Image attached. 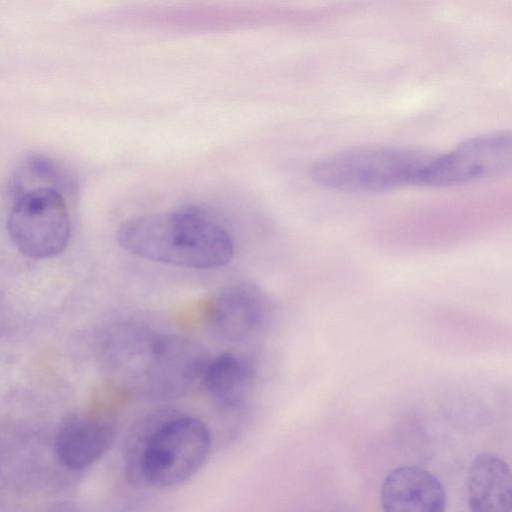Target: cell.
I'll return each instance as SVG.
<instances>
[{
  "label": "cell",
  "mask_w": 512,
  "mask_h": 512,
  "mask_svg": "<svg viewBox=\"0 0 512 512\" xmlns=\"http://www.w3.org/2000/svg\"><path fill=\"white\" fill-rule=\"evenodd\" d=\"M106 349L116 383L150 400L185 395L202 380L208 363L192 340L132 323L116 329Z\"/></svg>",
  "instance_id": "obj_1"
},
{
  "label": "cell",
  "mask_w": 512,
  "mask_h": 512,
  "mask_svg": "<svg viewBox=\"0 0 512 512\" xmlns=\"http://www.w3.org/2000/svg\"><path fill=\"white\" fill-rule=\"evenodd\" d=\"M208 427L171 409L148 414L131 429L123 453L124 472L134 485L177 486L194 476L211 450Z\"/></svg>",
  "instance_id": "obj_2"
},
{
  "label": "cell",
  "mask_w": 512,
  "mask_h": 512,
  "mask_svg": "<svg viewBox=\"0 0 512 512\" xmlns=\"http://www.w3.org/2000/svg\"><path fill=\"white\" fill-rule=\"evenodd\" d=\"M117 239L134 255L184 268L221 267L234 255L229 233L193 206L131 218L119 227Z\"/></svg>",
  "instance_id": "obj_3"
},
{
  "label": "cell",
  "mask_w": 512,
  "mask_h": 512,
  "mask_svg": "<svg viewBox=\"0 0 512 512\" xmlns=\"http://www.w3.org/2000/svg\"><path fill=\"white\" fill-rule=\"evenodd\" d=\"M435 155L400 147L351 149L315 163L311 176L327 188L354 192L423 185L425 173Z\"/></svg>",
  "instance_id": "obj_4"
},
{
  "label": "cell",
  "mask_w": 512,
  "mask_h": 512,
  "mask_svg": "<svg viewBox=\"0 0 512 512\" xmlns=\"http://www.w3.org/2000/svg\"><path fill=\"white\" fill-rule=\"evenodd\" d=\"M7 228L26 257L46 259L65 249L70 238L68 208L59 191L39 189L15 198Z\"/></svg>",
  "instance_id": "obj_5"
},
{
  "label": "cell",
  "mask_w": 512,
  "mask_h": 512,
  "mask_svg": "<svg viewBox=\"0 0 512 512\" xmlns=\"http://www.w3.org/2000/svg\"><path fill=\"white\" fill-rule=\"evenodd\" d=\"M511 163V133H486L462 142L446 154H436L423 185L451 186L500 176L510 171Z\"/></svg>",
  "instance_id": "obj_6"
},
{
  "label": "cell",
  "mask_w": 512,
  "mask_h": 512,
  "mask_svg": "<svg viewBox=\"0 0 512 512\" xmlns=\"http://www.w3.org/2000/svg\"><path fill=\"white\" fill-rule=\"evenodd\" d=\"M268 313L267 296L249 282H235L222 287L206 307V319L211 330L230 342L243 341L259 331Z\"/></svg>",
  "instance_id": "obj_7"
},
{
  "label": "cell",
  "mask_w": 512,
  "mask_h": 512,
  "mask_svg": "<svg viewBox=\"0 0 512 512\" xmlns=\"http://www.w3.org/2000/svg\"><path fill=\"white\" fill-rule=\"evenodd\" d=\"M383 512H445L441 481L415 465L399 466L385 477L380 493Z\"/></svg>",
  "instance_id": "obj_8"
},
{
  "label": "cell",
  "mask_w": 512,
  "mask_h": 512,
  "mask_svg": "<svg viewBox=\"0 0 512 512\" xmlns=\"http://www.w3.org/2000/svg\"><path fill=\"white\" fill-rule=\"evenodd\" d=\"M114 439L115 429L110 422L73 415L57 432L55 453L63 466L81 470L100 459Z\"/></svg>",
  "instance_id": "obj_9"
},
{
  "label": "cell",
  "mask_w": 512,
  "mask_h": 512,
  "mask_svg": "<svg viewBox=\"0 0 512 512\" xmlns=\"http://www.w3.org/2000/svg\"><path fill=\"white\" fill-rule=\"evenodd\" d=\"M512 481L508 465L499 456L481 453L468 473L469 512H511Z\"/></svg>",
  "instance_id": "obj_10"
},
{
  "label": "cell",
  "mask_w": 512,
  "mask_h": 512,
  "mask_svg": "<svg viewBox=\"0 0 512 512\" xmlns=\"http://www.w3.org/2000/svg\"><path fill=\"white\" fill-rule=\"evenodd\" d=\"M255 380L252 364L234 353H222L207 363L202 382L212 401L223 411L238 410Z\"/></svg>",
  "instance_id": "obj_11"
},
{
  "label": "cell",
  "mask_w": 512,
  "mask_h": 512,
  "mask_svg": "<svg viewBox=\"0 0 512 512\" xmlns=\"http://www.w3.org/2000/svg\"><path fill=\"white\" fill-rule=\"evenodd\" d=\"M69 184L65 171L54 160L41 155L27 158L15 170L10 180V188L15 198L39 189H52L63 194Z\"/></svg>",
  "instance_id": "obj_12"
}]
</instances>
